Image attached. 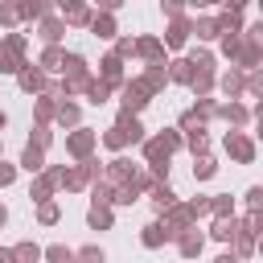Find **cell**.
<instances>
[{
  "label": "cell",
  "mask_w": 263,
  "mask_h": 263,
  "mask_svg": "<svg viewBox=\"0 0 263 263\" xmlns=\"http://www.w3.org/2000/svg\"><path fill=\"white\" fill-rule=\"evenodd\" d=\"M90 16H95V12H90L86 4H62V16H58V21H62V25H90Z\"/></svg>",
  "instance_id": "cell-28"
},
{
  "label": "cell",
  "mask_w": 263,
  "mask_h": 263,
  "mask_svg": "<svg viewBox=\"0 0 263 263\" xmlns=\"http://www.w3.org/2000/svg\"><path fill=\"white\" fill-rule=\"evenodd\" d=\"M95 148H99V132H90V127H74V132H66V156H70L74 164L90 160Z\"/></svg>",
  "instance_id": "cell-2"
},
{
  "label": "cell",
  "mask_w": 263,
  "mask_h": 263,
  "mask_svg": "<svg viewBox=\"0 0 263 263\" xmlns=\"http://www.w3.org/2000/svg\"><path fill=\"white\" fill-rule=\"evenodd\" d=\"M218 115L230 123V132H242V127L255 119V115H251V107H247V103H238V99H234V103H218Z\"/></svg>",
  "instance_id": "cell-7"
},
{
  "label": "cell",
  "mask_w": 263,
  "mask_h": 263,
  "mask_svg": "<svg viewBox=\"0 0 263 263\" xmlns=\"http://www.w3.org/2000/svg\"><path fill=\"white\" fill-rule=\"evenodd\" d=\"M140 152H144V164H148V168H152V164H168V160H173L160 136H148V140L140 144Z\"/></svg>",
  "instance_id": "cell-15"
},
{
  "label": "cell",
  "mask_w": 263,
  "mask_h": 263,
  "mask_svg": "<svg viewBox=\"0 0 263 263\" xmlns=\"http://www.w3.org/2000/svg\"><path fill=\"white\" fill-rule=\"evenodd\" d=\"M62 62H66V49H62V45H45L41 58H37V66H41L45 74H62Z\"/></svg>",
  "instance_id": "cell-20"
},
{
  "label": "cell",
  "mask_w": 263,
  "mask_h": 263,
  "mask_svg": "<svg viewBox=\"0 0 263 263\" xmlns=\"http://www.w3.org/2000/svg\"><path fill=\"white\" fill-rule=\"evenodd\" d=\"M160 45H168V49H185L189 45V16H177L168 29H164V41Z\"/></svg>",
  "instance_id": "cell-14"
},
{
  "label": "cell",
  "mask_w": 263,
  "mask_h": 263,
  "mask_svg": "<svg viewBox=\"0 0 263 263\" xmlns=\"http://www.w3.org/2000/svg\"><path fill=\"white\" fill-rule=\"evenodd\" d=\"M210 214L214 218H234V197L230 193H210Z\"/></svg>",
  "instance_id": "cell-32"
},
{
  "label": "cell",
  "mask_w": 263,
  "mask_h": 263,
  "mask_svg": "<svg viewBox=\"0 0 263 263\" xmlns=\"http://www.w3.org/2000/svg\"><path fill=\"white\" fill-rule=\"evenodd\" d=\"M136 173H140V164H132L127 156H111V160L103 164V177H99V181H107L111 189H119V185H127Z\"/></svg>",
  "instance_id": "cell-5"
},
{
  "label": "cell",
  "mask_w": 263,
  "mask_h": 263,
  "mask_svg": "<svg viewBox=\"0 0 263 263\" xmlns=\"http://www.w3.org/2000/svg\"><path fill=\"white\" fill-rule=\"evenodd\" d=\"M148 197H152V205H156V214H164L168 205H177V193H173L168 185H152V193H148Z\"/></svg>",
  "instance_id": "cell-36"
},
{
  "label": "cell",
  "mask_w": 263,
  "mask_h": 263,
  "mask_svg": "<svg viewBox=\"0 0 263 263\" xmlns=\"http://www.w3.org/2000/svg\"><path fill=\"white\" fill-rule=\"evenodd\" d=\"M111 193H115V189H111L107 181H95V185H90V205H111Z\"/></svg>",
  "instance_id": "cell-45"
},
{
  "label": "cell",
  "mask_w": 263,
  "mask_h": 263,
  "mask_svg": "<svg viewBox=\"0 0 263 263\" xmlns=\"http://www.w3.org/2000/svg\"><path fill=\"white\" fill-rule=\"evenodd\" d=\"M0 25H16V4H0Z\"/></svg>",
  "instance_id": "cell-51"
},
{
  "label": "cell",
  "mask_w": 263,
  "mask_h": 263,
  "mask_svg": "<svg viewBox=\"0 0 263 263\" xmlns=\"http://www.w3.org/2000/svg\"><path fill=\"white\" fill-rule=\"evenodd\" d=\"M21 66H25V53L0 45V74H21Z\"/></svg>",
  "instance_id": "cell-38"
},
{
  "label": "cell",
  "mask_w": 263,
  "mask_h": 263,
  "mask_svg": "<svg viewBox=\"0 0 263 263\" xmlns=\"http://www.w3.org/2000/svg\"><path fill=\"white\" fill-rule=\"evenodd\" d=\"M4 222H8V205L0 201V226H4Z\"/></svg>",
  "instance_id": "cell-53"
},
{
  "label": "cell",
  "mask_w": 263,
  "mask_h": 263,
  "mask_svg": "<svg viewBox=\"0 0 263 263\" xmlns=\"http://www.w3.org/2000/svg\"><path fill=\"white\" fill-rule=\"evenodd\" d=\"M0 45H4V49H16V53H25V49H29V37L12 29V33H0Z\"/></svg>",
  "instance_id": "cell-43"
},
{
  "label": "cell",
  "mask_w": 263,
  "mask_h": 263,
  "mask_svg": "<svg viewBox=\"0 0 263 263\" xmlns=\"http://www.w3.org/2000/svg\"><path fill=\"white\" fill-rule=\"evenodd\" d=\"M214 263H238V259H234V255H230V251H222V255H218V259H214Z\"/></svg>",
  "instance_id": "cell-52"
},
{
  "label": "cell",
  "mask_w": 263,
  "mask_h": 263,
  "mask_svg": "<svg viewBox=\"0 0 263 263\" xmlns=\"http://www.w3.org/2000/svg\"><path fill=\"white\" fill-rule=\"evenodd\" d=\"M4 127H8V115H4V111H0V132H4Z\"/></svg>",
  "instance_id": "cell-55"
},
{
  "label": "cell",
  "mask_w": 263,
  "mask_h": 263,
  "mask_svg": "<svg viewBox=\"0 0 263 263\" xmlns=\"http://www.w3.org/2000/svg\"><path fill=\"white\" fill-rule=\"evenodd\" d=\"M58 103H62V99H58V95H49V90L33 99V115H37V127H49V123H53V115H58Z\"/></svg>",
  "instance_id": "cell-13"
},
{
  "label": "cell",
  "mask_w": 263,
  "mask_h": 263,
  "mask_svg": "<svg viewBox=\"0 0 263 263\" xmlns=\"http://www.w3.org/2000/svg\"><path fill=\"white\" fill-rule=\"evenodd\" d=\"M82 95H86V103H95V107H103V103H107V99H111V86H107V82H103V78H90V82H86V90H82Z\"/></svg>",
  "instance_id": "cell-31"
},
{
  "label": "cell",
  "mask_w": 263,
  "mask_h": 263,
  "mask_svg": "<svg viewBox=\"0 0 263 263\" xmlns=\"http://www.w3.org/2000/svg\"><path fill=\"white\" fill-rule=\"evenodd\" d=\"M41 263H74V247L49 242V247H41Z\"/></svg>",
  "instance_id": "cell-29"
},
{
  "label": "cell",
  "mask_w": 263,
  "mask_h": 263,
  "mask_svg": "<svg viewBox=\"0 0 263 263\" xmlns=\"http://www.w3.org/2000/svg\"><path fill=\"white\" fill-rule=\"evenodd\" d=\"M45 12H49V8H45V4H37V0H33V4H29V0H25V4H16V21H37V16H45Z\"/></svg>",
  "instance_id": "cell-42"
},
{
  "label": "cell",
  "mask_w": 263,
  "mask_h": 263,
  "mask_svg": "<svg viewBox=\"0 0 263 263\" xmlns=\"http://www.w3.org/2000/svg\"><path fill=\"white\" fill-rule=\"evenodd\" d=\"M160 226H164V234H168V242H177V234H185V230H193L197 226V218L189 214V205L185 201H177V205H168L160 218H156Z\"/></svg>",
  "instance_id": "cell-3"
},
{
  "label": "cell",
  "mask_w": 263,
  "mask_h": 263,
  "mask_svg": "<svg viewBox=\"0 0 263 263\" xmlns=\"http://www.w3.org/2000/svg\"><path fill=\"white\" fill-rule=\"evenodd\" d=\"M99 140H103V148H111V152H115V156H119V152H123V148H127V140H123V132H119V127H115V123H111V127H107V132H103V136H99Z\"/></svg>",
  "instance_id": "cell-41"
},
{
  "label": "cell",
  "mask_w": 263,
  "mask_h": 263,
  "mask_svg": "<svg viewBox=\"0 0 263 263\" xmlns=\"http://www.w3.org/2000/svg\"><path fill=\"white\" fill-rule=\"evenodd\" d=\"M242 95H247V99H259V95H263V74H259V70H255V74H247Z\"/></svg>",
  "instance_id": "cell-46"
},
{
  "label": "cell",
  "mask_w": 263,
  "mask_h": 263,
  "mask_svg": "<svg viewBox=\"0 0 263 263\" xmlns=\"http://www.w3.org/2000/svg\"><path fill=\"white\" fill-rule=\"evenodd\" d=\"M0 263H12V255H8V247H0Z\"/></svg>",
  "instance_id": "cell-54"
},
{
  "label": "cell",
  "mask_w": 263,
  "mask_h": 263,
  "mask_svg": "<svg viewBox=\"0 0 263 263\" xmlns=\"http://www.w3.org/2000/svg\"><path fill=\"white\" fill-rule=\"evenodd\" d=\"M140 197H144V193H140V189H136V185L127 181V185H119V189L111 193V210H115V205H136Z\"/></svg>",
  "instance_id": "cell-35"
},
{
  "label": "cell",
  "mask_w": 263,
  "mask_h": 263,
  "mask_svg": "<svg viewBox=\"0 0 263 263\" xmlns=\"http://www.w3.org/2000/svg\"><path fill=\"white\" fill-rule=\"evenodd\" d=\"M29 144H33L37 152H45V148L53 144V132H49V127H33V136H29Z\"/></svg>",
  "instance_id": "cell-47"
},
{
  "label": "cell",
  "mask_w": 263,
  "mask_h": 263,
  "mask_svg": "<svg viewBox=\"0 0 263 263\" xmlns=\"http://www.w3.org/2000/svg\"><path fill=\"white\" fill-rule=\"evenodd\" d=\"M58 218H62V205H58V201H53V197H49V201H41V205H37V226H53V222H58Z\"/></svg>",
  "instance_id": "cell-39"
},
{
  "label": "cell",
  "mask_w": 263,
  "mask_h": 263,
  "mask_svg": "<svg viewBox=\"0 0 263 263\" xmlns=\"http://www.w3.org/2000/svg\"><path fill=\"white\" fill-rule=\"evenodd\" d=\"M86 226L90 230H111L115 226V210L111 205H90L86 210Z\"/></svg>",
  "instance_id": "cell-21"
},
{
  "label": "cell",
  "mask_w": 263,
  "mask_h": 263,
  "mask_svg": "<svg viewBox=\"0 0 263 263\" xmlns=\"http://www.w3.org/2000/svg\"><path fill=\"white\" fill-rule=\"evenodd\" d=\"M189 90H193L197 99H210V95H214V74H193V78H189Z\"/></svg>",
  "instance_id": "cell-40"
},
{
  "label": "cell",
  "mask_w": 263,
  "mask_h": 263,
  "mask_svg": "<svg viewBox=\"0 0 263 263\" xmlns=\"http://www.w3.org/2000/svg\"><path fill=\"white\" fill-rule=\"evenodd\" d=\"M152 99H156V95L144 86V78H123V86H119V111L140 115V111H144Z\"/></svg>",
  "instance_id": "cell-1"
},
{
  "label": "cell",
  "mask_w": 263,
  "mask_h": 263,
  "mask_svg": "<svg viewBox=\"0 0 263 263\" xmlns=\"http://www.w3.org/2000/svg\"><path fill=\"white\" fill-rule=\"evenodd\" d=\"M16 168H25L29 177H37V173L45 168V152H37L33 144H25V148H21V164H16Z\"/></svg>",
  "instance_id": "cell-25"
},
{
  "label": "cell",
  "mask_w": 263,
  "mask_h": 263,
  "mask_svg": "<svg viewBox=\"0 0 263 263\" xmlns=\"http://www.w3.org/2000/svg\"><path fill=\"white\" fill-rule=\"evenodd\" d=\"M136 53H140L148 66H164V62H168V58H164V45H160V37H152V33L136 37Z\"/></svg>",
  "instance_id": "cell-9"
},
{
  "label": "cell",
  "mask_w": 263,
  "mask_h": 263,
  "mask_svg": "<svg viewBox=\"0 0 263 263\" xmlns=\"http://www.w3.org/2000/svg\"><path fill=\"white\" fill-rule=\"evenodd\" d=\"M222 148H226V156H230L234 164H255V156H259V148H255L251 132H226Z\"/></svg>",
  "instance_id": "cell-4"
},
{
  "label": "cell",
  "mask_w": 263,
  "mask_h": 263,
  "mask_svg": "<svg viewBox=\"0 0 263 263\" xmlns=\"http://www.w3.org/2000/svg\"><path fill=\"white\" fill-rule=\"evenodd\" d=\"M115 127L123 132V140H127V144H144V140H148V132H144L140 115H127V111H119V115H115Z\"/></svg>",
  "instance_id": "cell-12"
},
{
  "label": "cell",
  "mask_w": 263,
  "mask_h": 263,
  "mask_svg": "<svg viewBox=\"0 0 263 263\" xmlns=\"http://www.w3.org/2000/svg\"><path fill=\"white\" fill-rule=\"evenodd\" d=\"M164 242H168V234H164V226H160V222L140 226V247H144V251H160Z\"/></svg>",
  "instance_id": "cell-18"
},
{
  "label": "cell",
  "mask_w": 263,
  "mask_h": 263,
  "mask_svg": "<svg viewBox=\"0 0 263 263\" xmlns=\"http://www.w3.org/2000/svg\"><path fill=\"white\" fill-rule=\"evenodd\" d=\"M156 136H160V140H164V148H168V156H173V152H181V148H185V140H181V132H177V127H160V132H156Z\"/></svg>",
  "instance_id": "cell-44"
},
{
  "label": "cell",
  "mask_w": 263,
  "mask_h": 263,
  "mask_svg": "<svg viewBox=\"0 0 263 263\" xmlns=\"http://www.w3.org/2000/svg\"><path fill=\"white\" fill-rule=\"evenodd\" d=\"M242 82H247V74L230 66V70H226L222 78H214V90H222V95H226V103H234V99L242 95Z\"/></svg>",
  "instance_id": "cell-11"
},
{
  "label": "cell",
  "mask_w": 263,
  "mask_h": 263,
  "mask_svg": "<svg viewBox=\"0 0 263 263\" xmlns=\"http://www.w3.org/2000/svg\"><path fill=\"white\" fill-rule=\"evenodd\" d=\"M164 70H168V82H181V86H189V78H193V66H189L185 58H177V62H168Z\"/></svg>",
  "instance_id": "cell-33"
},
{
  "label": "cell",
  "mask_w": 263,
  "mask_h": 263,
  "mask_svg": "<svg viewBox=\"0 0 263 263\" xmlns=\"http://www.w3.org/2000/svg\"><path fill=\"white\" fill-rule=\"evenodd\" d=\"M189 33H197V41H218V37H222V29H218L214 16H197V21H189Z\"/></svg>",
  "instance_id": "cell-22"
},
{
  "label": "cell",
  "mask_w": 263,
  "mask_h": 263,
  "mask_svg": "<svg viewBox=\"0 0 263 263\" xmlns=\"http://www.w3.org/2000/svg\"><path fill=\"white\" fill-rule=\"evenodd\" d=\"M218 177V160L214 156H193V181H210Z\"/></svg>",
  "instance_id": "cell-34"
},
{
  "label": "cell",
  "mask_w": 263,
  "mask_h": 263,
  "mask_svg": "<svg viewBox=\"0 0 263 263\" xmlns=\"http://www.w3.org/2000/svg\"><path fill=\"white\" fill-rule=\"evenodd\" d=\"M242 197H247V210H251V214H259V205H263V185H251Z\"/></svg>",
  "instance_id": "cell-49"
},
{
  "label": "cell",
  "mask_w": 263,
  "mask_h": 263,
  "mask_svg": "<svg viewBox=\"0 0 263 263\" xmlns=\"http://www.w3.org/2000/svg\"><path fill=\"white\" fill-rule=\"evenodd\" d=\"M234 234H238V214H234V218H214V226H210L205 238H214V242H234Z\"/></svg>",
  "instance_id": "cell-17"
},
{
  "label": "cell",
  "mask_w": 263,
  "mask_h": 263,
  "mask_svg": "<svg viewBox=\"0 0 263 263\" xmlns=\"http://www.w3.org/2000/svg\"><path fill=\"white\" fill-rule=\"evenodd\" d=\"M62 33H66V25H62L58 16H45V21H41V29H37V37H41L45 45H58V41H62Z\"/></svg>",
  "instance_id": "cell-30"
},
{
  "label": "cell",
  "mask_w": 263,
  "mask_h": 263,
  "mask_svg": "<svg viewBox=\"0 0 263 263\" xmlns=\"http://www.w3.org/2000/svg\"><path fill=\"white\" fill-rule=\"evenodd\" d=\"M53 123L58 127H82V111H78V103H58V115H53Z\"/></svg>",
  "instance_id": "cell-23"
},
{
  "label": "cell",
  "mask_w": 263,
  "mask_h": 263,
  "mask_svg": "<svg viewBox=\"0 0 263 263\" xmlns=\"http://www.w3.org/2000/svg\"><path fill=\"white\" fill-rule=\"evenodd\" d=\"M8 255H12V263H41V247H37L33 238H25V242L8 247Z\"/></svg>",
  "instance_id": "cell-27"
},
{
  "label": "cell",
  "mask_w": 263,
  "mask_h": 263,
  "mask_svg": "<svg viewBox=\"0 0 263 263\" xmlns=\"http://www.w3.org/2000/svg\"><path fill=\"white\" fill-rule=\"evenodd\" d=\"M74 263H107V251L99 242H86V247L74 251Z\"/></svg>",
  "instance_id": "cell-37"
},
{
  "label": "cell",
  "mask_w": 263,
  "mask_h": 263,
  "mask_svg": "<svg viewBox=\"0 0 263 263\" xmlns=\"http://www.w3.org/2000/svg\"><path fill=\"white\" fill-rule=\"evenodd\" d=\"M58 189H66V193H86V189H90V177H86V168H82V164H66V168H62V181H58Z\"/></svg>",
  "instance_id": "cell-10"
},
{
  "label": "cell",
  "mask_w": 263,
  "mask_h": 263,
  "mask_svg": "<svg viewBox=\"0 0 263 263\" xmlns=\"http://www.w3.org/2000/svg\"><path fill=\"white\" fill-rule=\"evenodd\" d=\"M111 53H115L119 62L132 58V53H136V37H115V49H111Z\"/></svg>",
  "instance_id": "cell-48"
},
{
  "label": "cell",
  "mask_w": 263,
  "mask_h": 263,
  "mask_svg": "<svg viewBox=\"0 0 263 263\" xmlns=\"http://www.w3.org/2000/svg\"><path fill=\"white\" fill-rule=\"evenodd\" d=\"M255 238H259V234H251V230H238V234H234V242H230V247H234L230 255H234L238 263H242V259H251V255H255V247H259Z\"/></svg>",
  "instance_id": "cell-26"
},
{
  "label": "cell",
  "mask_w": 263,
  "mask_h": 263,
  "mask_svg": "<svg viewBox=\"0 0 263 263\" xmlns=\"http://www.w3.org/2000/svg\"><path fill=\"white\" fill-rule=\"evenodd\" d=\"M201 251H205V234H201L197 226L185 230V234H177V255H181V259L193 263V259H201Z\"/></svg>",
  "instance_id": "cell-8"
},
{
  "label": "cell",
  "mask_w": 263,
  "mask_h": 263,
  "mask_svg": "<svg viewBox=\"0 0 263 263\" xmlns=\"http://www.w3.org/2000/svg\"><path fill=\"white\" fill-rule=\"evenodd\" d=\"M181 140H185V148H189L193 156H210V136H205V127H189Z\"/></svg>",
  "instance_id": "cell-24"
},
{
  "label": "cell",
  "mask_w": 263,
  "mask_h": 263,
  "mask_svg": "<svg viewBox=\"0 0 263 263\" xmlns=\"http://www.w3.org/2000/svg\"><path fill=\"white\" fill-rule=\"evenodd\" d=\"M86 29H90L95 37H103V41H115V33H119V29H115V16H111V12H95Z\"/></svg>",
  "instance_id": "cell-19"
},
{
  "label": "cell",
  "mask_w": 263,
  "mask_h": 263,
  "mask_svg": "<svg viewBox=\"0 0 263 263\" xmlns=\"http://www.w3.org/2000/svg\"><path fill=\"white\" fill-rule=\"evenodd\" d=\"M12 181H16V164H8V160L0 156V189H8Z\"/></svg>",
  "instance_id": "cell-50"
},
{
  "label": "cell",
  "mask_w": 263,
  "mask_h": 263,
  "mask_svg": "<svg viewBox=\"0 0 263 263\" xmlns=\"http://www.w3.org/2000/svg\"><path fill=\"white\" fill-rule=\"evenodd\" d=\"M99 78H103L111 90H115V86H123V62H119L115 53H107V58L99 62Z\"/></svg>",
  "instance_id": "cell-16"
},
{
  "label": "cell",
  "mask_w": 263,
  "mask_h": 263,
  "mask_svg": "<svg viewBox=\"0 0 263 263\" xmlns=\"http://www.w3.org/2000/svg\"><path fill=\"white\" fill-rule=\"evenodd\" d=\"M16 86H21L25 95H45V90H49V74H45L37 62H25L21 74H16Z\"/></svg>",
  "instance_id": "cell-6"
}]
</instances>
